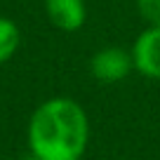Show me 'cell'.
Instances as JSON below:
<instances>
[{
    "mask_svg": "<svg viewBox=\"0 0 160 160\" xmlns=\"http://www.w3.org/2000/svg\"><path fill=\"white\" fill-rule=\"evenodd\" d=\"M45 17L57 31L75 33L87 24V2L85 0H42Z\"/></svg>",
    "mask_w": 160,
    "mask_h": 160,
    "instance_id": "obj_4",
    "label": "cell"
},
{
    "mask_svg": "<svg viewBox=\"0 0 160 160\" xmlns=\"http://www.w3.org/2000/svg\"><path fill=\"white\" fill-rule=\"evenodd\" d=\"M17 160H40V158L33 155V153H26V155H21V158H17Z\"/></svg>",
    "mask_w": 160,
    "mask_h": 160,
    "instance_id": "obj_7",
    "label": "cell"
},
{
    "mask_svg": "<svg viewBox=\"0 0 160 160\" xmlns=\"http://www.w3.org/2000/svg\"><path fill=\"white\" fill-rule=\"evenodd\" d=\"M134 71L130 50L118 45H106L97 50L90 59V73L99 85H118Z\"/></svg>",
    "mask_w": 160,
    "mask_h": 160,
    "instance_id": "obj_2",
    "label": "cell"
},
{
    "mask_svg": "<svg viewBox=\"0 0 160 160\" xmlns=\"http://www.w3.org/2000/svg\"><path fill=\"white\" fill-rule=\"evenodd\" d=\"M21 45V31L10 17H0V66L7 64Z\"/></svg>",
    "mask_w": 160,
    "mask_h": 160,
    "instance_id": "obj_5",
    "label": "cell"
},
{
    "mask_svg": "<svg viewBox=\"0 0 160 160\" xmlns=\"http://www.w3.org/2000/svg\"><path fill=\"white\" fill-rule=\"evenodd\" d=\"M134 73L160 82V26H144L130 47Z\"/></svg>",
    "mask_w": 160,
    "mask_h": 160,
    "instance_id": "obj_3",
    "label": "cell"
},
{
    "mask_svg": "<svg viewBox=\"0 0 160 160\" xmlns=\"http://www.w3.org/2000/svg\"><path fill=\"white\" fill-rule=\"evenodd\" d=\"M92 125L82 104L71 97H50L33 108L26 127L28 153L40 160H82Z\"/></svg>",
    "mask_w": 160,
    "mask_h": 160,
    "instance_id": "obj_1",
    "label": "cell"
},
{
    "mask_svg": "<svg viewBox=\"0 0 160 160\" xmlns=\"http://www.w3.org/2000/svg\"><path fill=\"white\" fill-rule=\"evenodd\" d=\"M134 5L144 26H160V0H134Z\"/></svg>",
    "mask_w": 160,
    "mask_h": 160,
    "instance_id": "obj_6",
    "label": "cell"
}]
</instances>
